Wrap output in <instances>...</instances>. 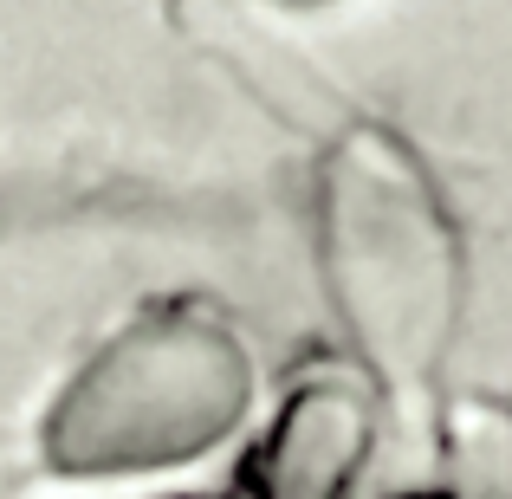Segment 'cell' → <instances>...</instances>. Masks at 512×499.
<instances>
[{
	"label": "cell",
	"mask_w": 512,
	"mask_h": 499,
	"mask_svg": "<svg viewBox=\"0 0 512 499\" xmlns=\"http://www.w3.org/2000/svg\"><path fill=\"white\" fill-rule=\"evenodd\" d=\"M318 260L363 357L389 383H428L461 312V234L389 130L350 124L325 150Z\"/></svg>",
	"instance_id": "cell-1"
},
{
	"label": "cell",
	"mask_w": 512,
	"mask_h": 499,
	"mask_svg": "<svg viewBox=\"0 0 512 499\" xmlns=\"http://www.w3.org/2000/svg\"><path fill=\"white\" fill-rule=\"evenodd\" d=\"M247 402V357L201 305H156L98 350L65 396L52 441L85 461H150L201 448Z\"/></svg>",
	"instance_id": "cell-2"
}]
</instances>
